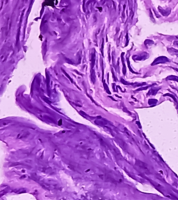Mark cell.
<instances>
[{
	"label": "cell",
	"instance_id": "1",
	"mask_svg": "<svg viewBox=\"0 0 178 200\" xmlns=\"http://www.w3.org/2000/svg\"><path fill=\"white\" fill-rule=\"evenodd\" d=\"M167 62H168V58L165 56H161L159 58H157L156 60H155V63H154V65L157 63H165Z\"/></svg>",
	"mask_w": 178,
	"mask_h": 200
},
{
	"label": "cell",
	"instance_id": "2",
	"mask_svg": "<svg viewBox=\"0 0 178 200\" xmlns=\"http://www.w3.org/2000/svg\"><path fill=\"white\" fill-rule=\"evenodd\" d=\"M168 52H169V53L175 56H177L178 58V50L173 48H170V49H168Z\"/></svg>",
	"mask_w": 178,
	"mask_h": 200
},
{
	"label": "cell",
	"instance_id": "3",
	"mask_svg": "<svg viewBox=\"0 0 178 200\" xmlns=\"http://www.w3.org/2000/svg\"><path fill=\"white\" fill-rule=\"evenodd\" d=\"M167 80H172V81H175L178 82V76H175V75H170L167 77Z\"/></svg>",
	"mask_w": 178,
	"mask_h": 200
},
{
	"label": "cell",
	"instance_id": "4",
	"mask_svg": "<svg viewBox=\"0 0 178 200\" xmlns=\"http://www.w3.org/2000/svg\"><path fill=\"white\" fill-rule=\"evenodd\" d=\"M174 45H175L176 47H178V41H175L174 42Z\"/></svg>",
	"mask_w": 178,
	"mask_h": 200
},
{
	"label": "cell",
	"instance_id": "5",
	"mask_svg": "<svg viewBox=\"0 0 178 200\" xmlns=\"http://www.w3.org/2000/svg\"><path fill=\"white\" fill-rule=\"evenodd\" d=\"M173 69H175V70H176L177 72H178V68H174V67H173Z\"/></svg>",
	"mask_w": 178,
	"mask_h": 200
}]
</instances>
